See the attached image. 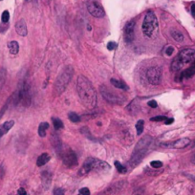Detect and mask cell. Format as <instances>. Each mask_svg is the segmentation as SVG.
<instances>
[{
  "mask_svg": "<svg viewBox=\"0 0 195 195\" xmlns=\"http://www.w3.org/2000/svg\"><path fill=\"white\" fill-rule=\"evenodd\" d=\"M190 144V140L188 138H182L179 139L177 141L172 142V147L171 148H176V149H182L186 146H188Z\"/></svg>",
  "mask_w": 195,
  "mask_h": 195,
  "instance_id": "obj_14",
  "label": "cell"
},
{
  "mask_svg": "<svg viewBox=\"0 0 195 195\" xmlns=\"http://www.w3.org/2000/svg\"><path fill=\"white\" fill-rule=\"evenodd\" d=\"M54 195H64V190L62 188H55Z\"/></svg>",
  "mask_w": 195,
  "mask_h": 195,
  "instance_id": "obj_35",
  "label": "cell"
},
{
  "mask_svg": "<svg viewBox=\"0 0 195 195\" xmlns=\"http://www.w3.org/2000/svg\"><path fill=\"white\" fill-rule=\"evenodd\" d=\"M162 68L159 66L151 67L146 72V79L148 82L152 85H158L162 81Z\"/></svg>",
  "mask_w": 195,
  "mask_h": 195,
  "instance_id": "obj_8",
  "label": "cell"
},
{
  "mask_svg": "<svg viewBox=\"0 0 195 195\" xmlns=\"http://www.w3.org/2000/svg\"><path fill=\"white\" fill-rule=\"evenodd\" d=\"M16 195H27V193H26V190L24 188H19L18 189V191H17V194Z\"/></svg>",
  "mask_w": 195,
  "mask_h": 195,
  "instance_id": "obj_37",
  "label": "cell"
},
{
  "mask_svg": "<svg viewBox=\"0 0 195 195\" xmlns=\"http://www.w3.org/2000/svg\"><path fill=\"white\" fill-rule=\"evenodd\" d=\"M8 47H9L10 53L12 55H16L19 51V44L17 41H11V42L8 44Z\"/></svg>",
  "mask_w": 195,
  "mask_h": 195,
  "instance_id": "obj_21",
  "label": "cell"
},
{
  "mask_svg": "<svg viewBox=\"0 0 195 195\" xmlns=\"http://www.w3.org/2000/svg\"><path fill=\"white\" fill-rule=\"evenodd\" d=\"M178 59L183 64H188V63L195 61V50L194 49H184L178 55Z\"/></svg>",
  "mask_w": 195,
  "mask_h": 195,
  "instance_id": "obj_11",
  "label": "cell"
},
{
  "mask_svg": "<svg viewBox=\"0 0 195 195\" xmlns=\"http://www.w3.org/2000/svg\"><path fill=\"white\" fill-rule=\"evenodd\" d=\"M191 162H192V163H193V164H195V155L193 156V157H192V160H191Z\"/></svg>",
  "mask_w": 195,
  "mask_h": 195,
  "instance_id": "obj_40",
  "label": "cell"
},
{
  "mask_svg": "<svg viewBox=\"0 0 195 195\" xmlns=\"http://www.w3.org/2000/svg\"><path fill=\"white\" fill-rule=\"evenodd\" d=\"M51 181H52V176H51L50 173H49L48 171L42 172V184H43V186H44L45 188H48L49 186H50Z\"/></svg>",
  "mask_w": 195,
  "mask_h": 195,
  "instance_id": "obj_18",
  "label": "cell"
},
{
  "mask_svg": "<svg viewBox=\"0 0 195 195\" xmlns=\"http://www.w3.org/2000/svg\"><path fill=\"white\" fill-rule=\"evenodd\" d=\"M77 91L86 108H95L97 105V93L89 79L82 75H79L77 79Z\"/></svg>",
  "mask_w": 195,
  "mask_h": 195,
  "instance_id": "obj_1",
  "label": "cell"
},
{
  "mask_svg": "<svg viewBox=\"0 0 195 195\" xmlns=\"http://www.w3.org/2000/svg\"><path fill=\"white\" fill-rule=\"evenodd\" d=\"M115 166H116L117 170L120 173V174H125V173L127 172V169H126V167L123 166L122 164L120 163V162H118V161L115 162Z\"/></svg>",
  "mask_w": 195,
  "mask_h": 195,
  "instance_id": "obj_25",
  "label": "cell"
},
{
  "mask_svg": "<svg viewBox=\"0 0 195 195\" xmlns=\"http://www.w3.org/2000/svg\"><path fill=\"white\" fill-rule=\"evenodd\" d=\"M68 118H69V120L72 122H79V120H81V117H79L77 113H75V112H70V113L68 114Z\"/></svg>",
  "mask_w": 195,
  "mask_h": 195,
  "instance_id": "obj_26",
  "label": "cell"
},
{
  "mask_svg": "<svg viewBox=\"0 0 195 195\" xmlns=\"http://www.w3.org/2000/svg\"><path fill=\"white\" fill-rule=\"evenodd\" d=\"M183 65L184 64L180 61V59H178V57H176V59L173 60L172 63H171V70L173 71V72H178V71H180L181 69H182Z\"/></svg>",
  "mask_w": 195,
  "mask_h": 195,
  "instance_id": "obj_22",
  "label": "cell"
},
{
  "mask_svg": "<svg viewBox=\"0 0 195 195\" xmlns=\"http://www.w3.org/2000/svg\"><path fill=\"white\" fill-rule=\"evenodd\" d=\"M100 92L104 100L112 104H122L124 101V98L122 97H120L116 92L111 91L105 85H101L100 87Z\"/></svg>",
  "mask_w": 195,
  "mask_h": 195,
  "instance_id": "obj_7",
  "label": "cell"
},
{
  "mask_svg": "<svg viewBox=\"0 0 195 195\" xmlns=\"http://www.w3.org/2000/svg\"><path fill=\"white\" fill-rule=\"evenodd\" d=\"M81 134H83V135H84L85 137H87L88 139L95 140L94 138H93V136H92L91 132H90L89 129L87 128V127H82V128L81 129Z\"/></svg>",
  "mask_w": 195,
  "mask_h": 195,
  "instance_id": "obj_28",
  "label": "cell"
},
{
  "mask_svg": "<svg viewBox=\"0 0 195 195\" xmlns=\"http://www.w3.org/2000/svg\"><path fill=\"white\" fill-rule=\"evenodd\" d=\"M150 166L153 167V168H161L163 166V163L160 161H152L150 163Z\"/></svg>",
  "mask_w": 195,
  "mask_h": 195,
  "instance_id": "obj_30",
  "label": "cell"
},
{
  "mask_svg": "<svg viewBox=\"0 0 195 195\" xmlns=\"http://www.w3.org/2000/svg\"><path fill=\"white\" fill-rule=\"evenodd\" d=\"M166 119L167 118L166 116H156L151 118L150 120H152V122H161V120H166Z\"/></svg>",
  "mask_w": 195,
  "mask_h": 195,
  "instance_id": "obj_31",
  "label": "cell"
},
{
  "mask_svg": "<svg viewBox=\"0 0 195 195\" xmlns=\"http://www.w3.org/2000/svg\"><path fill=\"white\" fill-rule=\"evenodd\" d=\"M144 120H139L137 122L135 127H136V131L138 135H141V134L144 132Z\"/></svg>",
  "mask_w": 195,
  "mask_h": 195,
  "instance_id": "obj_24",
  "label": "cell"
},
{
  "mask_svg": "<svg viewBox=\"0 0 195 195\" xmlns=\"http://www.w3.org/2000/svg\"><path fill=\"white\" fill-rule=\"evenodd\" d=\"M87 10H88L90 15L94 16V17L100 18L105 15V12H104L102 6L98 1H95V0L89 1L87 3Z\"/></svg>",
  "mask_w": 195,
  "mask_h": 195,
  "instance_id": "obj_9",
  "label": "cell"
},
{
  "mask_svg": "<svg viewBox=\"0 0 195 195\" xmlns=\"http://www.w3.org/2000/svg\"><path fill=\"white\" fill-rule=\"evenodd\" d=\"M137 195H139V194H137Z\"/></svg>",
  "mask_w": 195,
  "mask_h": 195,
  "instance_id": "obj_41",
  "label": "cell"
},
{
  "mask_svg": "<svg viewBox=\"0 0 195 195\" xmlns=\"http://www.w3.org/2000/svg\"><path fill=\"white\" fill-rule=\"evenodd\" d=\"M195 75V67H189L188 69H186L185 71H183L181 74V79H189L192 78Z\"/></svg>",
  "mask_w": 195,
  "mask_h": 195,
  "instance_id": "obj_20",
  "label": "cell"
},
{
  "mask_svg": "<svg viewBox=\"0 0 195 195\" xmlns=\"http://www.w3.org/2000/svg\"><path fill=\"white\" fill-rule=\"evenodd\" d=\"M117 48V43L116 42H113V41H110V42L107 44V49H108L109 51H113L115 49Z\"/></svg>",
  "mask_w": 195,
  "mask_h": 195,
  "instance_id": "obj_32",
  "label": "cell"
},
{
  "mask_svg": "<svg viewBox=\"0 0 195 195\" xmlns=\"http://www.w3.org/2000/svg\"><path fill=\"white\" fill-rule=\"evenodd\" d=\"M142 33L148 38H156L159 34V22L153 12H147L142 25Z\"/></svg>",
  "mask_w": 195,
  "mask_h": 195,
  "instance_id": "obj_2",
  "label": "cell"
},
{
  "mask_svg": "<svg viewBox=\"0 0 195 195\" xmlns=\"http://www.w3.org/2000/svg\"><path fill=\"white\" fill-rule=\"evenodd\" d=\"M49 128V123L48 122H41L39 126H38V135L40 137H45L46 136V131Z\"/></svg>",
  "mask_w": 195,
  "mask_h": 195,
  "instance_id": "obj_23",
  "label": "cell"
},
{
  "mask_svg": "<svg viewBox=\"0 0 195 195\" xmlns=\"http://www.w3.org/2000/svg\"><path fill=\"white\" fill-rule=\"evenodd\" d=\"M191 13H192V15L195 16V4H193L191 6Z\"/></svg>",
  "mask_w": 195,
  "mask_h": 195,
  "instance_id": "obj_39",
  "label": "cell"
},
{
  "mask_svg": "<svg viewBox=\"0 0 195 195\" xmlns=\"http://www.w3.org/2000/svg\"><path fill=\"white\" fill-rule=\"evenodd\" d=\"M61 158L63 164L68 167H73L78 166V158H77L76 153L72 150H67L64 152H61Z\"/></svg>",
  "mask_w": 195,
  "mask_h": 195,
  "instance_id": "obj_10",
  "label": "cell"
},
{
  "mask_svg": "<svg viewBox=\"0 0 195 195\" xmlns=\"http://www.w3.org/2000/svg\"><path fill=\"white\" fill-rule=\"evenodd\" d=\"M174 122V119H166V120H164V123H166V124H171V123Z\"/></svg>",
  "mask_w": 195,
  "mask_h": 195,
  "instance_id": "obj_38",
  "label": "cell"
},
{
  "mask_svg": "<svg viewBox=\"0 0 195 195\" xmlns=\"http://www.w3.org/2000/svg\"><path fill=\"white\" fill-rule=\"evenodd\" d=\"M50 155L48 154V153H42L39 157L37 158V166H45L46 164L48 163L49 161H50Z\"/></svg>",
  "mask_w": 195,
  "mask_h": 195,
  "instance_id": "obj_16",
  "label": "cell"
},
{
  "mask_svg": "<svg viewBox=\"0 0 195 195\" xmlns=\"http://www.w3.org/2000/svg\"><path fill=\"white\" fill-rule=\"evenodd\" d=\"M13 125H15V120H10L5 122L3 124L0 126V138H1L2 136H4L5 134H7L8 132H9V131L11 130V128H12Z\"/></svg>",
  "mask_w": 195,
  "mask_h": 195,
  "instance_id": "obj_15",
  "label": "cell"
},
{
  "mask_svg": "<svg viewBox=\"0 0 195 195\" xmlns=\"http://www.w3.org/2000/svg\"><path fill=\"white\" fill-rule=\"evenodd\" d=\"M158 105V103H157V101L154 100H150V101H148V106L151 107V108H156Z\"/></svg>",
  "mask_w": 195,
  "mask_h": 195,
  "instance_id": "obj_36",
  "label": "cell"
},
{
  "mask_svg": "<svg viewBox=\"0 0 195 195\" xmlns=\"http://www.w3.org/2000/svg\"><path fill=\"white\" fill-rule=\"evenodd\" d=\"M74 72L75 71L72 66H66L59 75L56 79V82H55V91L57 95L62 94L65 91L66 87L73 78Z\"/></svg>",
  "mask_w": 195,
  "mask_h": 195,
  "instance_id": "obj_3",
  "label": "cell"
},
{
  "mask_svg": "<svg viewBox=\"0 0 195 195\" xmlns=\"http://www.w3.org/2000/svg\"><path fill=\"white\" fill-rule=\"evenodd\" d=\"M15 31L16 33L21 35V37H26L28 34V30H27V25L24 19H20L15 24Z\"/></svg>",
  "mask_w": 195,
  "mask_h": 195,
  "instance_id": "obj_13",
  "label": "cell"
},
{
  "mask_svg": "<svg viewBox=\"0 0 195 195\" xmlns=\"http://www.w3.org/2000/svg\"><path fill=\"white\" fill-rule=\"evenodd\" d=\"M170 35H171L173 39L176 40L177 42H182L184 40V35L180 31H178V30L172 29L171 31H170Z\"/></svg>",
  "mask_w": 195,
  "mask_h": 195,
  "instance_id": "obj_19",
  "label": "cell"
},
{
  "mask_svg": "<svg viewBox=\"0 0 195 195\" xmlns=\"http://www.w3.org/2000/svg\"><path fill=\"white\" fill-rule=\"evenodd\" d=\"M173 52H174V48H173L172 46H168V47H166V56H171V55L173 54Z\"/></svg>",
  "mask_w": 195,
  "mask_h": 195,
  "instance_id": "obj_34",
  "label": "cell"
},
{
  "mask_svg": "<svg viewBox=\"0 0 195 195\" xmlns=\"http://www.w3.org/2000/svg\"><path fill=\"white\" fill-rule=\"evenodd\" d=\"M110 82H111V84L113 85L114 87H116V88H118V89L128 90V86L124 83V82H122L120 81H118V79H111Z\"/></svg>",
  "mask_w": 195,
  "mask_h": 195,
  "instance_id": "obj_17",
  "label": "cell"
},
{
  "mask_svg": "<svg viewBox=\"0 0 195 195\" xmlns=\"http://www.w3.org/2000/svg\"><path fill=\"white\" fill-rule=\"evenodd\" d=\"M124 41L127 44H130L135 38V21L131 20L126 23L124 27Z\"/></svg>",
  "mask_w": 195,
  "mask_h": 195,
  "instance_id": "obj_12",
  "label": "cell"
},
{
  "mask_svg": "<svg viewBox=\"0 0 195 195\" xmlns=\"http://www.w3.org/2000/svg\"><path fill=\"white\" fill-rule=\"evenodd\" d=\"M1 19H2V21H3L4 23H7L8 21H9V19H10V13H9V12H8V11H4L3 13H2Z\"/></svg>",
  "mask_w": 195,
  "mask_h": 195,
  "instance_id": "obj_29",
  "label": "cell"
},
{
  "mask_svg": "<svg viewBox=\"0 0 195 195\" xmlns=\"http://www.w3.org/2000/svg\"><path fill=\"white\" fill-rule=\"evenodd\" d=\"M151 144H152V138H150L149 136L144 137L141 141H139L131 158V163L133 164V166L138 164L142 161V157H144V155L148 152Z\"/></svg>",
  "mask_w": 195,
  "mask_h": 195,
  "instance_id": "obj_4",
  "label": "cell"
},
{
  "mask_svg": "<svg viewBox=\"0 0 195 195\" xmlns=\"http://www.w3.org/2000/svg\"><path fill=\"white\" fill-rule=\"evenodd\" d=\"M53 124H54V127L56 128L57 130L63 128V122H62V120H59V119H57V118H53Z\"/></svg>",
  "mask_w": 195,
  "mask_h": 195,
  "instance_id": "obj_27",
  "label": "cell"
},
{
  "mask_svg": "<svg viewBox=\"0 0 195 195\" xmlns=\"http://www.w3.org/2000/svg\"><path fill=\"white\" fill-rule=\"evenodd\" d=\"M110 169V166L101 160L95 158H87L84 161L83 166L79 170V175H85L92 170H108Z\"/></svg>",
  "mask_w": 195,
  "mask_h": 195,
  "instance_id": "obj_6",
  "label": "cell"
},
{
  "mask_svg": "<svg viewBox=\"0 0 195 195\" xmlns=\"http://www.w3.org/2000/svg\"><path fill=\"white\" fill-rule=\"evenodd\" d=\"M12 100L13 104L21 102L26 107L31 104V90H30V85L28 82L23 81L20 84V87L13 94Z\"/></svg>",
  "mask_w": 195,
  "mask_h": 195,
  "instance_id": "obj_5",
  "label": "cell"
},
{
  "mask_svg": "<svg viewBox=\"0 0 195 195\" xmlns=\"http://www.w3.org/2000/svg\"><path fill=\"white\" fill-rule=\"evenodd\" d=\"M79 193L81 195H90V190L87 188H82L79 189Z\"/></svg>",
  "mask_w": 195,
  "mask_h": 195,
  "instance_id": "obj_33",
  "label": "cell"
}]
</instances>
